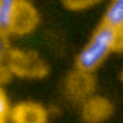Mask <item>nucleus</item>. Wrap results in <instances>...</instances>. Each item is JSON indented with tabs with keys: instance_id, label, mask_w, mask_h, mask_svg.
<instances>
[{
	"instance_id": "9d476101",
	"label": "nucleus",
	"mask_w": 123,
	"mask_h": 123,
	"mask_svg": "<svg viewBox=\"0 0 123 123\" xmlns=\"http://www.w3.org/2000/svg\"><path fill=\"white\" fill-rule=\"evenodd\" d=\"M6 51H7V42H6V36L0 35V67H2V62L6 58Z\"/></svg>"
},
{
	"instance_id": "f257e3e1",
	"label": "nucleus",
	"mask_w": 123,
	"mask_h": 123,
	"mask_svg": "<svg viewBox=\"0 0 123 123\" xmlns=\"http://www.w3.org/2000/svg\"><path fill=\"white\" fill-rule=\"evenodd\" d=\"M121 43H123V33L121 31L101 24V25L92 33V36L87 42V45L78 54V60H76L78 71H80V73H85V74H91L92 71H96L109 58V54L114 49H118Z\"/></svg>"
},
{
	"instance_id": "39448f33",
	"label": "nucleus",
	"mask_w": 123,
	"mask_h": 123,
	"mask_svg": "<svg viewBox=\"0 0 123 123\" xmlns=\"http://www.w3.org/2000/svg\"><path fill=\"white\" fill-rule=\"evenodd\" d=\"M101 24H105L109 27H114V29L123 33V0H111Z\"/></svg>"
},
{
	"instance_id": "20e7f679",
	"label": "nucleus",
	"mask_w": 123,
	"mask_h": 123,
	"mask_svg": "<svg viewBox=\"0 0 123 123\" xmlns=\"http://www.w3.org/2000/svg\"><path fill=\"white\" fill-rule=\"evenodd\" d=\"M9 119L13 123H45L47 112L38 103H20L11 109Z\"/></svg>"
},
{
	"instance_id": "1a4fd4ad",
	"label": "nucleus",
	"mask_w": 123,
	"mask_h": 123,
	"mask_svg": "<svg viewBox=\"0 0 123 123\" xmlns=\"http://www.w3.org/2000/svg\"><path fill=\"white\" fill-rule=\"evenodd\" d=\"M96 2H100V0H65V4L71 9H85V7L94 6Z\"/></svg>"
},
{
	"instance_id": "7ed1b4c3",
	"label": "nucleus",
	"mask_w": 123,
	"mask_h": 123,
	"mask_svg": "<svg viewBox=\"0 0 123 123\" xmlns=\"http://www.w3.org/2000/svg\"><path fill=\"white\" fill-rule=\"evenodd\" d=\"M36 24H38V15H36L35 7L25 0H20L15 9V15H13L11 33H16V35L29 33V31L35 29Z\"/></svg>"
},
{
	"instance_id": "f8f14e48",
	"label": "nucleus",
	"mask_w": 123,
	"mask_h": 123,
	"mask_svg": "<svg viewBox=\"0 0 123 123\" xmlns=\"http://www.w3.org/2000/svg\"><path fill=\"white\" fill-rule=\"evenodd\" d=\"M121 45H123V43H121Z\"/></svg>"
},
{
	"instance_id": "423d86ee",
	"label": "nucleus",
	"mask_w": 123,
	"mask_h": 123,
	"mask_svg": "<svg viewBox=\"0 0 123 123\" xmlns=\"http://www.w3.org/2000/svg\"><path fill=\"white\" fill-rule=\"evenodd\" d=\"M20 0H0V35H11L13 15Z\"/></svg>"
},
{
	"instance_id": "9b49d317",
	"label": "nucleus",
	"mask_w": 123,
	"mask_h": 123,
	"mask_svg": "<svg viewBox=\"0 0 123 123\" xmlns=\"http://www.w3.org/2000/svg\"><path fill=\"white\" fill-rule=\"evenodd\" d=\"M121 80H123V74H121Z\"/></svg>"
},
{
	"instance_id": "0eeeda50",
	"label": "nucleus",
	"mask_w": 123,
	"mask_h": 123,
	"mask_svg": "<svg viewBox=\"0 0 123 123\" xmlns=\"http://www.w3.org/2000/svg\"><path fill=\"white\" fill-rule=\"evenodd\" d=\"M18 60H22V65H15L13 69L20 71L22 74H38V67H40V60L33 54H18Z\"/></svg>"
},
{
	"instance_id": "6e6552de",
	"label": "nucleus",
	"mask_w": 123,
	"mask_h": 123,
	"mask_svg": "<svg viewBox=\"0 0 123 123\" xmlns=\"http://www.w3.org/2000/svg\"><path fill=\"white\" fill-rule=\"evenodd\" d=\"M9 114H11V107H9V100L6 96V92L0 87V123H7Z\"/></svg>"
},
{
	"instance_id": "f03ea898",
	"label": "nucleus",
	"mask_w": 123,
	"mask_h": 123,
	"mask_svg": "<svg viewBox=\"0 0 123 123\" xmlns=\"http://www.w3.org/2000/svg\"><path fill=\"white\" fill-rule=\"evenodd\" d=\"M112 114V103L107 98L91 96L83 101L81 107V118L85 123H103Z\"/></svg>"
}]
</instances>
